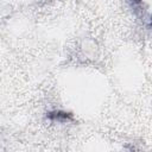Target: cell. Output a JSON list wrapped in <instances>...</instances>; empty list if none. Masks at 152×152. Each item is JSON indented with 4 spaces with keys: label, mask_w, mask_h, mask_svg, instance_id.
<instances>
[{
    "label": "cell",
    "mask_w": 152,
    "mask_h": 152,
    "mask_svg": "<svg viewBox=\"0 0 152 152\" xmlns=\"http://www.w3.org/2000/svg\"><path fill=\"white\" fill-rule=\"evenodd\" d=\"M46 118L50 121H52V122H61V124H65V122H69V121L74 120L72 114L69 113V112H64V110H52V112H49Z\"/></svg>",
    "instance_id": "cell-1"
}]
</instances>
